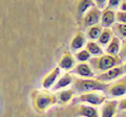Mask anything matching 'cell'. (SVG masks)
<instances>
[{
  "instance_id": "obj_1",
  "label": "cell",
  "mask_w": 126,
  "mask_h": 117,
  "mask_svg": "<svg viewBox=\"0 0 126 117\" xmlns=\"http://www.w3.org/2000/svg\"><path fill=\"white\" fill-rule=\"evenodd\" d=\"M31 100L34 110L39 114H43L53 106L58 104L57 94L49 90H38L34 89L31 92Z\"/></svg>"
},
{
  "instance_id": "obj_2",
  "label": "cell",
  "mask_w": 126,
  "mask_h": 117,
  "mask_svg": "<svg viewBox=\"0 0 126 117\" xmlns=\"http://www.w3.org/2000/svg\"><path fill=\"white\" fill-rule=\"evenodd\" d=\"M92 66L96 74H101L108 70L123 65V61L119 56H109V54H103L101 57L92 58L88 62Z\"/></svg>"
},
{
  "instance_id": "obj_3",
  "label": "cell",
  "mask_w": 126,
  "mask_h": 117,
  "mask_svg": "<svg viewBox=\"0 0 126 117\" xmlns=\"http://www.w3.org/2000/svg\"><path fill=\"white\" fill-rule=\"evenodd\" d=\"M109 84L101 82L98 79H79L76 77L73 88L79 94L87 92H106Z\"/></svg>"
},
{
  "instance_id": "obj_4",
  "label": "cell",
  "mask_w": 126,
  "mask_h": 117,
  "mask_svg": "<svg viewBox=\"0 0 126 117\" xmlns=\"http://www.w3.org/2000/svg\"><path fill=\"white\" fill-rule=\"evenodd\" d=\"M108 100V96L105 93L102 92H87L83 94H79L75 100L73 101L74 105H90L94 107H101Z\"/></svg>"
},
{
  "instance_id": "obj_5",
  "label": "cell",
  "mask_w": 126,
  "mask_h": 117,
  "mask_svg": "<svg viewBox=\"0 0 126 117\" xmlns=\"http://www.w3.org/2000/svg\"><path fill=\"white\" fill-rule=\"evenodd\" d=\"M101 15H102V11L100 9H98L96 5L93 6L92 9L86 13V15L83 17V19H82V21L80 23L81 28L86 30L87 28H89V27L100 24Z\"/></svg>"
},
{
  "instance_id": "obj_6",
  "label": "cell",
  "mask_w": 126,
  "mask_h": 117,
  "mask_svg": "<svg viewBox=\"0 0 126 117\" xmlns=\"http://www.w3.org/2000/svg\"><path fill=\"white\" fill-rule=\"evenodd\" d=\"M106 94L112 98L126 96V75L110 83L106 90Z\"/></svg>"
},
{
  "instance_id": "obj_7",
  "label": "cell",
  "mask_w": 126,
  "mask_h": 117,
  "mask_svg": "<svg viewBox=\"0 0 126 117\" xmlns=\"http://www.w3.org/2000/svg\"><path fill=\"white\" fill-rule=\"evenodd\" d=\"M61 71L62 70L58 66H55L48 72L45 73L41 80V87L43 88V90H50L54 88V86L61 76Z\"/></svg>"
},
{
  "instance_id": "obj_8",
  "label": "cell",
  "mask_w": 126,
  "mask_h": 117,
  "mask_svg": "<svg viewBox=\"0 0 126 117\" xmlns=\"http://www.w3.org/2000/svg\"><path fill=\"white\" fill-rule=\"evenodd\" d=\"M72 73L79 79H96L97 76L89 63H78L72 70Z\"/></svg>"
},
{
  "instance_id": "obj_9",
  "label": "cell",
  "mask_w": 126,
  "mask_h": 117,
  "mask_svg": "<svg viewBox=\"0 0 126 117\" xmlns=\"http://www.w3.org/2000/svg\"><path fill=\"white\" fill-rule=\"evenodd\" d=\"M124 74L125 73H124L123 65H121V66H118V67L110 69V70H108V71H106L104 73L98 74L96 76V79H98L101 82H104V83H106V84H110V82L119 80L120 77H122Z\"/></svg>"
},
{
  "instance_id": "obj_10",
  "label": "cell",
  "mask_w": 126,
  "mask_h": 117,
  "mask_svg": "<svg viewBox=\"0 0 126 117\" xmlns=\"http://www.w3.org/2000/svg\"><path fill=\"white\" fill-rule=\"evenodd\" d=\"M76 58L72 51H65L60 57L58 61V67L65 72H72V70L76 67Z\"/></svg>"
},
{
  "instance_id": "obj_11",
  "label": "cell",
  "mask_w": 126,
  "mask_h": 117,
  "mask_svg": "<svg viewBox=\"0 0 126 117\" xmlns=\"http://www.w3.org/2000/svg\"><path fill=\"white\" fill-rule=\"evenodd\" d=\"M94 6V1L93 0H81V1H77L75 4V14H76L77 21L79 24L81 23L82 19L86 15V13Z\"/></svg>"
},
{
  "instance_id": "obj_12",
  "label": "cell",
  "mask_w": 126,
  "mask_h": 117,
  "mask_svg": "<svg viewBox=\"0 0 126 117\" xmlns=\"http://www.w3.org/2000/svg\"><path fill=\"white\" fill-rule=\"evenodd\" d=\"M86 40H87V38L85 36V33H83L82 30L76 32L69 44V48L72 50V52H78L80 50L84 49L83 47L86 46V43H87Z\"/></svg>"
},
{
  "instance_id": "obj_13",
  "label": "cell",
  "mask_w": 126,
  "mask_h": 117,
  "mask_svg": "<svg viewBox=\"0 0 126 117\" xmlns=\"http://www.w3.org/2000/svg\"><path fill=\"white\" fill-rule=\"evenodd\" d=\"M117 23V12L113 10H110L106 7L105 10L102 11L101 15V22L100 25L103 28H110Z\"/></svg>"
},
{
  "instance_id": "obj_14",
  "label": "cell",
  "mask_w": 126,
  "mask_h": 117,
  "mask_svg": "<svg viewBox=\"0 0 126 117\" xmlns=\"http://www.w3.org/2000/svg\"><path fill=\"white\" fill-rule=\"evenodd\" d=\"M75 111H76V115L79 117H100V111L97 109V107L90 105H77Z\"/></svg>"
},
{
  "instance_id": "obj_15",
  "label": "cell",
  "mask_w": 126,
  "mask_h": 117,
  "mask_svg": "<svg viewBox=\"0 0 126 117\" xmlns=\"http://www.w3.org/2000/svg\"><path fill=\"white\" fill-rule=\"evenodd\" d=\"M75 80H76V76H75L72 72L63 73V74L60 76V79L58 80L56 85L54 86V88L52 89L53 92H59L61 90H64V89H67L68 86L74 85Z\"/></svg>"
},
{
  "instance_id": "obj_16",
  "label": "cell",
  "mask_w": 126,
  "mask_h": 117,
  "mask_svg": "<svg viewBox=\"0 0 126 117\" xmlns=\"http://www.w3.org/2000/svg\"><path fill=\"white\" fill-rule=\"evenodd\" d=\"M119 110V100H107L100 108V117H116Z\"/></svg>"
},
{
  "instance_id": "obj_17",
  "label": "cell",
  "mask_w": 126,
  "mask_h": 117,
  "mask_svg": "<svg viewBox=\"0 0 126 117\" xmlns=\"http://www.w3.org/2000/svg\"><path fill=\"white\" fill-rule=\"evenodd\" d=\"M56 94L58 98V104L61 105V106H66V105L73 103L75 98L77 97V92L75 91V89L73 87L61 90L57 92Z\"/></svg>"
},
{
  "instance_id": "obj_18",
  "label": "cell",
  "mask_w": 126,
  "mask_h": 117,
  "mask_svg": "<svg viewBox=\"0 0 126 117\" xmlns=\"http://www.w3.org/2000/svg\"><path fill=\"white\" fill-rule=\"evenodd\" d=\"M85 49L90 53V56H92L93 58L101 57V56L104 54L103 47H102L97 41H88L87 43H86Z\"/></svg>"
},
{
  "instance_id": "obj_19",
  "label": "cell",
  "mask_w": 126,
  "mask_h": 117,
  "mask_svg": "<svg viewBox=\"0 0 126 117\" xmlns=\"http://www.w3.org/2000/svg\"><path fill=\"white\" fill-rule=\"evenodd\" d=\"M121 47H122V42L118 37H113L111 42L106 46V54L109 56H119L120 51H121Z\"/></svg>"
},
{
  "instance_id": "obj_20",
  "label": "cell",
  "mask_w": 126,
  "mask_h": 117,
  "mask_svg": "<svg viewBox=\"0 0 126 117\" xmlns=\"http://www.w3.org/2000/svg\"><path fill=\"white\" fill-rule=\"evenodd\" d=\"M103 29L104 28L100 24L92 26V27H89V28H87L85 30V36H86V38H87L88 41H98L100 36H101L102 32H103Z\"/></svg>"
},
{
  "instance_id": "obj_21",
  "label": "cell",
  "mask_w": 126,
  "mask_h": 117,
  "mask_svg": "<svg viewBox=\"0 0 126 117\" xmlns=\"http://www.w3.org/2000/svg\"><path fill=\"white\" fill-rule=\"evenodd\" d=\"M113 37H115V34H113L111 28H104L103 32H102V34H101L100 38H99V40H98L97 42L99 43L101 46H105L106 47V46L111 42Z\"/></svg>"
},
{
  "instance_id": "obj_22",
  "label": "cell",
  "mask_w": 126,
  "mask_h": 117,
  "mask_svg": "<svg viewBox=\"0 0 126 117\" xmlns=\"http://www.w3.org/2000/svg\"><path fill=\"white\" fill-rule=\"evenodd\" d=\"M112 32L115 34V36L118 37L120 40H125L126 39V24H122V23H116L112 26Z\"/></svg>"
},
{
  "instance_id": "obj_23",
  "label": "cell",
  "mask_w": 126,
  "mask_h": 117,
  "mask_svg": "<svg viewBox=\"0 0 126 117\" xmlns=\"http://www.w3.org/2000/svg\"><path fill=\"white\" fill-rule=\"evenodd\" d=\"M75 58H76V61H78V63H87L90 61V58L93 57L90 56V53L86 50L85 48L80 50L75 53Z\"/></svg>"
},
{
  "instance_id": "obj_24",
  "label": "cell",
  "mask_w": 126,
  "mask_h": 117,
  "mask_svg": "<svg viewBox=\"0 0 126 117\" xmlns=\"http://www.w3.org/2000/svg\"><path fill=\"white\" fill-rule=\"evenodd\" d=\"M117 22L122 23V24H126V13L117 11Z\"/></svg>"
},
{
  "instance_id": "obj_25",
  "label": "cell",
  "mask_w": 126,
  "mask_h": 117,
  "mask_svg": "<svg viewBox=\"0 0 126 117\" xmlns=\"http://www.w3.org/2000/svg\"><path fill=\"white\" fill-rule=\"evenodd\" d=\"M120 4H121V1H119V0H109L107 2V7L110 10L116 11L117 9L120 7Z\"/></svg>"
},
{
  "instance_id": "obj_26",
  "label": "cell",
  "mask_w": 126,
  "mask_h": 117,
  "mask_svg": "<svg viewBox=\"0 0 126 117\" xmlns=\"http://www.w3.org/2000/svg\"><path fill=\"white\" fill-rule=\"evenodd\" d=\"M119 57L121 58V60L123 62L126 61V39L122 41V47H121V51H120Z\"/></svg>"
},
{
  "instance_id": "obj_27",
  "label": "cell",
  "mask_w": 126,
  "mask_h": 117,
  "mask_svg": "<svg viewBox=\"0 0 126 117\" xmlns=\"http://www.w3.org/2000/svg\"><path fill=\"white\" fill-rule=\"evenodd\" d=\"M119 110L120 111H126V96L122 97L119 100Z\"/></svg>"
},
{
  "instance_id": "obj_28",
  "label": "cell",
  "mask_w": 126,
  "mask_h": 117,
  "mask_svg": "<svg viewBox=\"0 0 126 117\" xmlns=\"http://www.w3.org/2000/svg\"><path fill=\"white\" fill-rule=\"evenodd\" d=\"M120 12H124V13H126V0H124V1H121V4H120V7L119 10Z\"/></svg>"
},
{
  "instance_id": "obj_29",
  "label": "cell",
  "mask_w": 126,
  "mask_h": 117,
  "mask_svg": "<svg viewBox=\"0 0 126 117\" xmlns=\"http://www.w3.org/2000/svg\"><path fill=\"white\" fill-rule=\"evenodd\" d=\"M123 69H124V73L126 74V62H125L124 64H123Z\"/></svg>"
}]
</instances>
